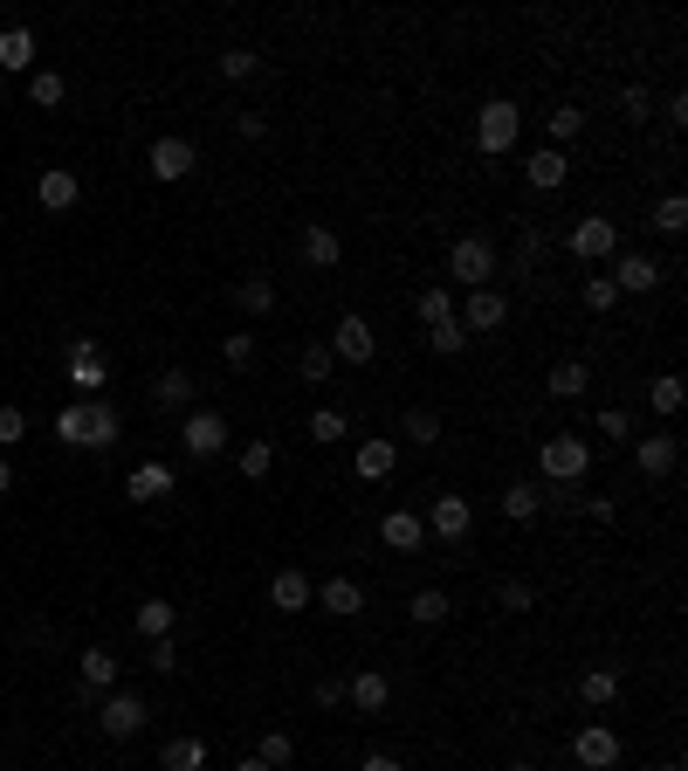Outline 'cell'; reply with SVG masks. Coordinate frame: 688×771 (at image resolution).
Listing matches in <instances>:
<instances>
[{"label":"cell","mask_w":688,"mask_h":771,"mask_svg":"<svg viewBox=\"0 0 688 771\" xmlns=\"http://www.w3.org/2000/svg\"><path fill=\"white\" fill-rule=\"evenodd\" d=\"M517 138H523V111L509 104V97H489L482 118H475V145L489 152V159H503V152H517Z\"/></svg>","instance_id":"obj_1"},{"label":"cell","mask_w":688,"mask_h":771,"mask_svg":"<svg viewBox=\"0 0 688 771\" xmlns=\"http://www.w3.org/2000/svg\"><path fill=\"white\" fill-rule=\"evenodd\" d=\"M145 696H138V689H111V696L104 703H97V730H104L111 744H132L138 730H145Z\"/></svg>","instance_id":"obj_2"},{"label":"cell","mask_w":688,"mask_h":771,"mask_svg":"<svg viewBox=\"0 0 688 771\" xmlns=\"http://www.w3.org/2000/svg\"><path fill=\"white\" fill-rule=\"evenodd\" d=\"M448 276L462 282V290H489V276H496V248L482 242V235H462L448 248Z\"/></svg>","instance_id":"obj_3"},{"label":"cell","mask_w":688,"mask_h":771,"mask_svg":"<svg viewBox=\"0 0 688 771\" xmlns=\"http://www.w3.org/2000/svg\"><path fill=\"white\" fill-rule=\"evenodd\" d=\"M565 248L578 255V262H613V255H620V227L606 221V214H585V221H572Z\"/></svg>","instance_id":"obj_4"},{"label":"cell","mask_w":688,"mask_h":771,"mask_svg":"<svg viewBox=\"0 0 688 771\" xmlns=\"http://www.w3.org/2000/svg\"><path fill=\"white\" fill-rule=\"evenodd\" d=\"M538 469H544L551 482H578L585 469H593V442H578V434H557V442L538 448Z\"/></svg>","instance_id":"obj_5"},{"label":"cell","mask_w":688,"mask_h":771,"mask_svg":"<svg viewBox=\"0 0 688 771\" xmlns=\"http://www.w3.org/2000/svg\"><path fill=\"white\" fill-rule=\"evenodd\" d=\"M180 448H187L193 461H214V455L227 448V421L214 414V406H193V414L180 421Z\"/></svg>","instance_id":"obj_6"},{"label":"cell","mask_w":688,"mask_h":771,"mask_svg":"<svg viewBox=\"0 0 688 771\" xmlns=\"http://www.w3.org/2000/svg\"><path fill=\"white\" fill-rule=\"evenodd\" d=\"M330 358H345V366H372L379 358V338H372V324L359 311H345L338 324H330Z\"/></svg>","instance_id":"obj_7"},{"label":"cell","mask_w":688,"mask_h":771,"mask_svg":"<svg viewBox=\"0 0 688 771\" xmlns=\"http://www.w3.org/2000/svg\"><path fill=\"white\" fill-rule=\"evenodd\" d=\"M454 324H462L469 338H475V331H503L509 324V297L496 290V282H489V290H469V303L454 311Z\"/></svg>","instance_id":"obj_8"},{"label":"cell","mask_w":688,"mask_h":771,"mask_svg":"<svg viewBox=\"0 0 688 771\" xmlns=\"http://www.w3.org/2000/svg\"><path fill=\"white\" fill-rule=\"evenodd\" d=\"M613 290H620V297L661 290V262H654V255H641V248H620V255H613Z\"/></svg>","instance_id":"obj_9"},{"label":"cell","mask_w":688,"mask_h":771,"mask_svg":"<svg viewBox=\"0 0 688 771\" xmlns=\"http://www.w3.org/2000/svg\"><path fill=\"white\" fill-rule=\"evenodd\" d=\"M427 530L441 537V545H462L469 537V524H475V510H469V496H435L427 503V517H420Z\"/></svg>","instance_id":"obj_10"},{"label":"cell","mask_w":688,"mask_h":771,"mask_svg":"<svg viewBox=\"0 0 688 771\" xmlns=\"http://www.w3.org/2000/svg\"><path fill=\"white\" fill-rule=\"evenodd\" d=\"M151 179H159V187H172V179H187L193 166H200V152H193V138H151Z\"/></svg>","instance_id":"obj_11"},{"label":"cell","mask_w":688,"mask_h":771,"mask_svg":"<svg viewBox=\"0 0 688 771\" xmlns=\"http://www.w3.org/2000/svg\"><path fill=\"white\" fill-rule=\"evenodd\" d=\"M572 758H578L585 771H613V764H620V737L606 730V724H585V730L572 737Z\"/></svg>","instance_id":"obj_12"},{"label":"cell","mask_w":688,"mask_h":771,"mask_svg":"<svg viewBox=\"0 0 688 771\" xmlns=\"http://www.w3.org/2000/svg\"><path fill=\"white\" fill-rule=\"evenodd\" d=\"M104 379H111L104 351H97L90 338H76V345H69V386H76V393H83V400H97V386H104Z\"/></svg>","instance_id":"obj_13"},{"label":"cell","mask_w":688,"mask_h":771,"mask_svg":"<svg viewBox=\"0 0 688 771\" xmlns=\"http://www.w3.org/2000/svg\"><path fill=\"white\" fill-rule=\"evenodd\" d=\"M675 461H681V442L668 427L647 434V442H633V469H641V476H675Z\"/></svg>","instance_id":"obj_14"},{"label":"cell","mask_w":688,"mask_h":771,"mask_svg":"<svg viewBox=\"0 0 688 771\" xmlns=\"http://www.w3.org/2000/svg\"><path fill=\"white\" fill-rule=\"evenodd\" d=\"M35 200L48 214H69L76 200H83V187H76V172L69 166H42V179H35Z\"/></svg>","instance_id":"obj_15"},{"label":"cell","mask_w":688,"mask_h":771,"mask_svg":"<svg viewBox=\"0 0 688 771\" xmlns=\"http://www.w3.org/2000/svg\"><path fill=\"white\" fill-rule=\"evenodd\" d=\"M311 600H317V585H311V572H296V565H283V572L269 579V606L275 613H303Z\"/></svg>","instance_id":"obj_16"},{"label":"cell","mask_w":688,"mask_h":771,"mask_svg":"<svg viewBox=\"0 0 688 771\" xmlns=\"http://www.w3.org/2000/svg\"><path fill=\"white\" fill-rule=\"evenodd\" d=\"M379 545H386V551H420V545H427L420 510H386V524H379Z\"/></svg>","instance_id":"obj_17"},{"label":"cell","mask_w":688,"mask_h":771,"mask_svg":"<svg viewBox=\"0 0 688 771\" xmlns=\"http://www.w3.org/2000/svg\"><path fill=\"white\" fill-rule=\"evenodd\" d=\"M523 179H530V187H538V193H557V187H565V179H572V159H565V152H557V145H544V152H530Z\"/></svg>","instance_id":"obj_18"},{"label":"cell","mask_w":688,"mask_h":771,"mask_svg":"<svg viewBox=\"0 0 688 771\" xmlns=\"http://www.w3.org/2000/svg\"><path fill=\"white\" fill-rule=\"evenodd\" d=\"M124 496H132V503H159V496H172V461H138L132 482H124Z\"/></svg>","instance_id":"obj_19"},{"label":"cell","mask_w":688,"mask_h":771,"mask_svg":"<svg viewBox=\"0 0 688 771\" xmlns=\"http://www.w3.org/2000/svg\"><path fill=\"white\" fill-rule=\"evenodd\" d=\"M311 606H324L330 621H351V613H365V593H359V579H324Z\"/></svg>","instance_id":"obj_20"},{"label":"cell","mask_w":688,"mask_h":771,"mask_svg":"<svg viewBox=\"0 0 688 771\" xmlns=\"http://www.w3.org/2000/svg\"><path fill=\"white\" fill-rule=\"evenodd\" d=\"M303 262H311V269H338V262H345L338 227H324V221H311V227H303Z\"/></svg>","instance_id":"obj_21"},{"label":"cell","mask_w":688,"mask_h":771,"mask_svg":"<svg viewBox=\"0 0 688 771\" xmlns=\"http://www.w3.org/2000/svg\"><path fill=\"white\" fill-rule=\"evenodd\" d=\"M351 469H359L365 482H386L399 469V442H359L351 448Z\"/></svg>","instance_id":"obj_22"},{"label":"cell","mask_w":688,"mask_h":771,"mask_svg":"<svg viewBox=\"0 0 688 771\" xmlns=\"http://www.w3.org/2000/svg\"><path fill=\"white\" fill-rule=\"evenodd\" d=\"M193 393H200V386H193V372H187V366H166L159 379H151V400L172 406V414H180V406L193 414Z\"/></svg>","instance_id":"obj_23"},{"label":"cell","mask_w":688,"mask_h":771,"mask_svg":"<svg viewBox=\"0 0 688 771\" xmlns=\"http://www.w3.org/2000/svg\"><path fill=\"white\" fill-rule=\"evenodd\" d=\"M345 703H359L365 716H379V709L393 703V682L379 675V668H365V675H351V682H345Z\"/></svg>","instance_id":"obj_24"},{"label":"cell","mask_w":688,"mask_h":771,"mask_svg":"<svg viewBox=\"0 0 688 771\" xmlns=\"http://www.w3.org/2000/svg\"><path fill=\"white\" fill-rule=\"evenodd\" d=\"M0 69H8V76H35V35L29 29L0 35Z\"/></svg>","instance_id":"obj_25"},{"label":"cell","mask_w":688,"mask_h":771,"mask_svg":"<svg viewBox=\"0 0 688 771\" xmlns=\"http://www.w3.org/2000/svg\"><path fill=\"white\" fill-rule=\"evenodd\" d=\"M613 696H620V668H585L578 675V703L585 709H606Z\"/></svg>","instance_id":"obj_26"},{"label":"cell","mask_w":688,"mask_h":771,"mask_svg":"<svg viewBox=\"0 0 688 771\" xmlns=\"http://www.w3.org/2000/svg\"><path fill=\"white\" fill-rule=\"evenodd\" d=\"M406 613H414V627H441L448 613H454V600L441 593V585H420V593L406 600Z\"/></svg>","instance_id":"obj_27"},{"label":"cell","mask_w":688,"mask_h":771,"mask_svg":"<svg viewBox=\"0 0 688 771\" xmlns=\"http://www.w3.org/2000/svg\"><path fill=\"white\" fill-rule=\"evenodd\" d=\"M76 675H83L90 696H97V689H117V655H111V648H90L83 661H76Z\"/></svg>","instance_id":"obj_28"},{"label":"cell","mask_w":688,"mask_h":771,"mask_svg":"<svg viewBox=\"0 0 688 771\" xmlns=\"http://www.w3.org/2000/svg\"><path fill=\"white\" fill-rule=\"evenodd\" d=\"M159 771H207V744H200V737H172L159 751Z\"/></svg>","instance_id":"obj_29"},{"label":"cell","mask_w":688,"mask_h":771,"mask_svg":"<svg viewBox=\"0 0 688 771\" xmlns=\"http://www.w3.org/2000/svg\"><path fill=\"white\" fill-rule=\"evenodd\" d=\"M235 303H241L248 317H269V311H275V282H269V276H241V282H235Z\"/></svg>","instance_id":"obj_30"},{"label":"cell","mask_w":688,"mask_h":771,"mask_svg":"<svg viewBox=\"0 0 688 771\" xmlns=\"http://www.w3.org/2000/svg\"><path fill=\"white\" fill-rule=\"evenodd\" d=\"M117 434H124L117 406H111V400H90V442H83V448H97V455H104V448L117 442Z\"/></svg>","instance_id":"obj_31"},{"label":"cell","mask_w":688,"mask_h":771,"mask_svg":"<svg viewBox=\"0 0 688 771\" xmlns=\"http://www.w3.org/2000/svg\"><path fill=\"white\" fill-rule=\"evenodd\" d=\"M172 621H180V613H172V600H145V606L132 613V627H138L145 640H166V634H172Z\"/></svg>","instance_id":"obj_32"},{"label":"cell","mask_w":688,"mask_h":771,"mask_svg":"<svg viewBox=\"0 0 688 771\" xmlns=\"http://www.w3.org/2000/svg\"><path fill=\"white\" fill-rule=\"evenodd\" d=\"M551 400H585V386H593V372L578 366V358H565V366H551Z\"/></svg>","instance_id":"obj_33"},{"label":"cell","mask_w":688,"mask_h":771,"mask_svg":"<svg viewBox=\"0 0 688 771\" xmlns=\"http://www.w3.org/2000/svg\"><path fill=\"white\" fill-rule=\"evenodd\" d=\"M56 442H69V448L90 442V400H69L63 414H56Z\"/></svg>","instance_id":"obj_34"},{"label":"cell","mask_w":688,"mask_h":771,"mask_svg":"<svg viewBox=\"0 0 688 771\" xmlns=\"http://www.w3.org/2000/svg\"><path fill=\"white\" fill-rule=\"evenodd\" d=\"M538 482H509V490H503V517L509 524H530V517H538Z\"/></svg>","instance_id":"obj_35"},{"label":"cell","mask_w":688,"mask_h":771,"mask_svg":"<svg viewBox=\"0 0 688 771\" xmlns=\"http://www.w3.org/2000/svg\"><path fill=\"white\" fill-rule=\"evenodd\" d=\"M399 434H406V442H420V448H435V442H441V414H427V406H406V414H399Z\"/></svg>","instance_id":"obj_36"},{"label":"cell","mask_w":688,"mask_h":771,"mask_svg":"<svg viewBox=\"0 0 688 771\" xmlns=\"http://www.w3.org/2000/svg\"><path fill=\"white\" fill-rule=\"evenodd\" d=\"M63 97H69V83H63L56 69H35V76H29V104H35V111H56Z\"/></svg>","instance_id":"obj_37"},{"label":"cell","mask_w":688,"mask_h":771,"mask_svg":"<svg viewBox=\"0 0 688 771\" xmlns=\"http://www.w3.org/2000/svg\"><path fill=\"white\" fill-rule=\"evenodd\" d=\"M414 311H420V324H427V331H435V324H454V290H441V282H435V290H420Z\"/></svg>","instance_id":"obj_38"},{"label":"cell","mask_w":688,"mask_h":771,"mask_svg":"<svg viewBox=\"0 0 688 771\" xmlns=\"http://www.w3.org/2000/svg\"><path fill=\"white\" fill-rule=\"evenodd\" d=\"M647 400H654V414H681V372H654Z\"/></svg>","instance_id":"obj_39"},{"label":"cell","mask_w":688,"mask_h":771,"mask_svg":"<svg viewBox=\"0 0 688 771\" xmlns=\"http://www.w3.org/2000/svg\"><path fill=\"white\" fill-rule=\"evenodd\" d=\"M681 227H688V200L681 193H661V208H654V235H681Z\"/></svg>","instance_id":"obj_40"},{"label":"cell","mask_w":688,"mask_h":771,"mask_svg":"<svg viewBox=\"0 0 688 771\" xmlns=\"http://www.w3.org/2000/svg\"><path fill=\"white\" fill-rule=\"evenodd\" d=\"M538 255H544V235H538V227H523L517 255H509V276H538Z\"/></svg>","instance_id":"obj_41"},{"label":"cell","mask_w":688,"mask_h":771,"mask_svg":"<svg viewBox=\"0 0 688 771\" xmlns=\"http://www.w3.org/2000/svg\"><path fill=\"white\" fill-rule=\"evenodd\" d=\"M235 461H241V476H248V482H262V476L275 469V442H248Z\"/></svg>","instance_id":"obj_42"},{"label":"cell","mask_w":688,"mask_h":771,"mask_svg":"<svg viewBox=\"0 0 688 771\" xmlns=\"http://www.w3.org/2000/svg\"><path fill=\"white\" fill-rule=\"evenodd\" d=\"M255 69H262V56H255V48H221V76H227V83H248Z\"/></svg>","instance_id":"obj_43"},{"label":"cell","mask_w":688,"mask_h":771,"mask_svg":"<svg viewBox=\"0 0 688 771\" xmlns=\"http://www.w3.org/2000/svg\"><path fill=\"white\" fill-rule=\"evenodd\" d=\"M221 358H227L235 372H248V366H255V331H227V338H221Z\"/></svg>","instance_id":"obj_44"},{"label":"cell","mask_w":688,"mask_h":771,"mask_svg":"<svg viewBox=\"0 0 688 771\" xmlns=\"http://www.w3.org/2000/svg\"><path fill=\"white\" fill-rule=\"evenodd\" d=\"M613 303H620L613 276H585V311H593V317H606V311H613Z\"/></svg>","instance_id":"obj_45"},{"label":"cell","mask_w":688,"mask_h":771,"mask_svg":"<svg viewBox=\"0 0 688 771\" xmlns=\"http://www.w3.org/2000/svg\"><path fill=\"white\" fill-rule=\"evenodd\" d=\"M330 366H338V358H330V345H303V358H296V372L311 379V386H324V379H330Z\"/></svg>","instance_id":"obj_46"},{"label":"cell","mask_w":688,"mask_h":771,"mask_svg":"<svg viewBox=\"0 0 688 771\" xmlns=\"http://www.w3.org/2000/svg\"><path fill=\"white\" fill-rule=\"evenodd\" d=\"M578 132H585V111H578V104H557V111H551V138H557V152H565Z\"/></svg>","instance_id":"obj_47"},{"label":"cell","mask_w":688,"mask_h":771,"mask_svg":"<svg viewBox=\"0 0 688 771\" xmlns=\"http://www.w3.org/2000/svg\"><path fill=\"white\" fill-rule=\"evenodd\" d=\"M255 758H262L269 771H283V764L296 758V737H290V730H269V737H262V751H255Z\"/></svg>","instance_id":"obj_48"},{"label":"cell","mask_w":688,"mask_h":771,"mask_svg":"<svg viewBox=\"0 0 688 771\" xmlns=\"http://www.w3.org/2000/svg\"><path fill=\"white\" fill-rule=\"evenodd\" d=\"M427 345H435L441 358H462L469 351V331L462 324H435V331H427Z\"/></svg>","instance_id":"obj_49"},{"label":"cell","mask_w":688,"mask_h":771,"mask_svg":"<svg viewBox=\"0 0 688 771\" xmlns=\"http://www.w3.org/2000/svg\"><path fill=\"white\" fill-rule=\"evenodd\" d=\"M345 414H338V406H317V414H311V442H345Z\"/></svg>","instance_id":"obj_50"},{"label":"cell","mask_w":688,"mask_h":771,"mask_svg":"<svg viewBox=\"0 0 688 771\" xmlns=\"http://www.w3.org/2000/svg\"><path fill=\"white\" fill-rule=\"evenodd\" d=\"M496 606H503V613H530V606H538V593H530L523 579H503V585H496Z\"/></svg>","instance_id":"obj_51"},{"label":"cell","mask_w":688,"mask_h":771,"mask_svg":"<svg viewBox=\"0 0 688 771\" xmlns=\"http://www.w3.org/2000/svg\"><path fill=\"white\" fill-rule=\"evenodd\" d=\"M620 118H633V124H647V118H654V97H647L641 83H627V90H620Z\"/></svg>","instance_id":"obj_52"},{"label":"cell","mask_w":688,"mask_h":771,"mask_svg":"<svg viewBox=\"0 0 688 771\" xmlns=\"http://www.w3.org/2000/svg\"><path fill=\"white\" fill-rule=\"evenodd\" d=\"M172 668H180V640H151V675H172Z\"/></svg>","instance_id":"obj_53"},{"label":"cell","mask_w":688,"mask_h":771,"mask_svg":"<svg viewBox=\"0 0 688 771\" xmlns=\"http://www.w3.org/2000/svg\"><path fill=\"white\" fill-rule=\"evenodd\" d=\"M599 434H606V442H627V434H633V421L620 414V406H606V414H599Z\"/></svg>","instance_id":"obj_54"},{"label":"cell","mask_w":688,"mask_h":771,"mask_svg":"<svg viewBox=\"0 0 688 771\" xmlns=\"http://www.w3.org/2000/svg\"><path fill=\"white\" fill-rule=\"evenodd\" d=\"M345 703V675H317V709H338Z\"/></svg>","instance_id":"obj_55"},{"label":"cell","mask_w":688,"mask_h":771,"mask_svg":"<svg viewBox=\"0 0 688 771\" xmlns=\"http://www.w3.org/2000/svg\"><path fill=\"white\" fill-rule=\"evenodd\" d=\"M21 434H29V414H21V406H0V442H21Z\"/></svg>","instance_id":"obj_56"},{"label":"cell","mask_w":688,"mask_h":771,"mask_svg":"<svg viewBox=\"0 0 688 771\" xmlns=\"http://www.w3.org/2000/svg\"><path fill=\"white\" fill-rule=\"evenodd\" d=\"M235 132H241V138H262L269 118H262V111H235Z\"/></svg>","instance_id":"obj_57"},{"label":"cell","mask_w":688,"mask_h":771,"mask_svg":"<svg viewBox=\"0 0 688 771\" xmlns=\"http://www.w3.org/2000/svg\"><path fill=\"white\" fill-rule=\"evenodd\" d=\"M654 111H661V118H668V124H675V132H681V124H688V97L675 90V97H668V104H654Z\"/></svg>","instance_id":"obj_58"},{"label":"cell","mask_w":688,"mask_h":771,"mask_svg":"<svg viewBox=\"0 0 688 771\" xmlns=\"http://www.w3.org/2000/svg\"><path fill=\"white\" fill-rule=\"evenodd\" d=\"M359 771H406V764H399V758H386V751H365V764H359Z\"/></svg>","instance_id":"obj_59"},{"label":"cell","mask_w":688,"mask_h":771,"mask_svg":"<svg viewBox=\"0 0 688 771\" xmlns=\"http://www.w3.org/2000/svg\"><path fill=\"white\" fill-rule=\"evenodd\" d=\"M14 490V469H8V455H0V496H8Z\"/></svg>","instance_id":"obj_60"},{"label":"cell","mask_w":688,"mask_h":771,"mask_svg":"<svg viewBox=\"0 0 688 771\" xmlns=\"http://www.w3.org/2000/svg\"><path fill=\"white\" fill-rule=\"evenodd\" d=\"M654 771H688V764H681V758H661V764H654Z\"/></svg>","instance_id":"obj_61"},{"label":"cell","mask_w":688,"mask_h":771,"mask_svg":"<svg viewBox=\"0 0 688 771\" xmlns=\"http://www.w3.org/2000/svg\"><path fill=\"white\" fill-rule=\"evenodd\" d=\"M235 771H269V764H262V758H241V764H235Z\"/></svg>","instance_id":"obj_62"},{"label":"cell","mask_w":688,"mask_h":771,"mask_svg":"<svg viewBox=\"0 0 688 771\" xmlns=\"http://www.w3.org/2000/svg\"><path fill=\"white\" fill-rule=\"evenodd\" d=\"M509 771H538V764H530V758H517V764H509Z\"/></svg>","instance_id":"obj_63"}]
</instances>
